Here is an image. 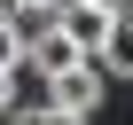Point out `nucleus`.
I'll list each match as a JSON object with an SVG mask.
<instances>
[{"mask_svg": "<svg viewBox=\"0 0 133 125\" xmlns=\"http://www.w3.org/2000/svg\"><path fill=\"white\" fill-rule=\"evenodd\" d=\"M16 109V71H0V117Z\"/></svg>", "mask_w": 133, "mask_h": 125, "instance_id": "8", "label": "nucleus"}, {"mask_svg": "<svg viewBox=\"0 0 133 125\" xmlns=\"http://www.w3.org/2000/svg\"><path fill=\"white\" fill-rule=\"evenodd\" d=\"M0 71H24V24L0 16Z\"/></svg>", "mask_w": 133, "mask_h": 125, "instance_id": "6", "label": "nucleus"}, {"mask_svg": "<svg viewBox=\"0 0 133 125\" xmlns=\"http://www.w3.org/2000/svg\"><path fill=\"white\" fill-rule=\"evenodd\" d=\"M0 16H16V24H31V31H39V24H55V16H63V0H0Z\"/></svg>", "mask_w": 133, "mask_h": 125, "instance_id": "5", "label": "nucleus"}, {"mask_svg": "<svg viewBox=\"0 0 133 125\" xmlns=\"http://www.w3.org/2000/svg\"><path fill=\"white\" fill-rule=\"evenodd\" d=\"M55 24H63V31H71V47H78V55H86V63H94V55H102V39H110V24H117V16H110V8H86V0H63V16H55Z\"/></svg>", "mask_w": 133, "mask_h": 125, "instance_id": "3", "label": "nucleus"}, {"mask_svg": "<svg viewBox=\"0 0 133 125\" xmlns=\"http://www.w3.org/2000/svg\"><path fill=\"white\" fill-rule=\"evenodd\" d=\"M8 125H86V117H71V109H47V102H39V109H8Z\"/></svg>", "mask_w": 133, "mask_h": 125, "instance_id": "7", "label": "nucleus"}, {"mask_svg": "<svg viewBox=\"0 0 133 125\" xmlns=\"http://www.w3.org/2000/svg\"><path fill=\"white\" fill-rule=\"evenodd\" d=\"M94 102H102V71H94V63H78V71L47 78V109H71V117H94Z\"/></svg>", "mask_w": 133, "mask_h": 125, "instance_id": "2", "label": "nucleus"}, {"mask_svg": "<svg viewBox=\"0 0 133 125\" xmlns=\"http://www.w3.org/2000/svg\"><path fill=\"white\" fill-rule=\"evenodd\" d=\"M102 78H133V16H117L102 39Z\"/></svg>", "mask_w": 133, "mask_h": 125, "instance_id": "4", "label": "nucleus"}, {"mask_svg": "<svg viewBox=\"0 0 133 125\" xmlns=\"http://www.w3.org/2000/svg\"><path fill=\"white\" fill-rule=\"evenodd\" d=\"M86 8H110V16H133V0H86Z\"/></svg>", "mask_w": 133, "mask_h": 125, "instance_id": "9", "label": "nucleus"}, {"mask_svg": "<svg viewBox=\"0 0 133 125\" xmlns=\"http://www.w3.org/2000/svg\"><path fill=\"white\" fill-rule=\"evenodd\" d=\"M78 47H71V31L63 24H39V31H24V71H39V78H63V71H78Z\"/></svg>", "mask_w": 133, "mask_h": 125, "instance_id": "1", "label": "nucleus"}]
</instances>
